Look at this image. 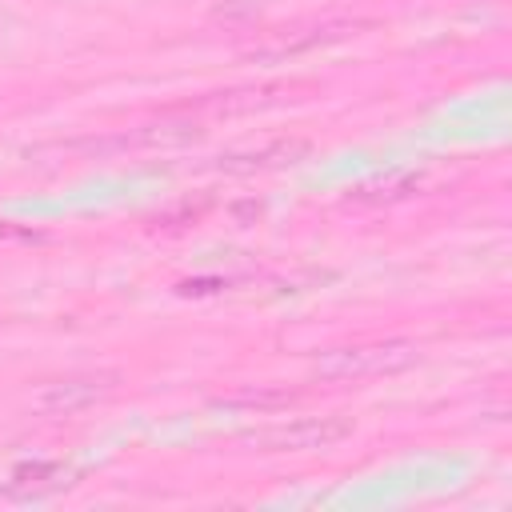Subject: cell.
I'll use <instances>...</instances> for the list:
<instances>
[{
	"label": "cell",
	"instance_id": "obj_6",
	"mask_svg": "<svg viewBox=\"0 0 512 512\" xmlns=\"http://www.w3.org/2000/svg\"><path fill=\"white\" fill-rule=\"evenodd\" d=\"M308 152V144L304 140H276V144H268V148H260V152H248V156H232V160H224V168H232V172H252V168H276V164H292L296 156H304Z\"/></svg>",
	"mask_w": 512,
	"mask_h": 512
},
{
	"label": "cell",
	"instance_id": "obj_8",
	"mask_svg": "<svg viewBox=\"0 0 512 512\" xmlns=\"http://www.w3.org/2000/svg\"><path fill=\"white\" fill-rule=\"evenodd\" d=\"M420 188V180L416 176H388V180H380V184H368V188H360L356 192V200H400V196H408V192H416Z\"/></svg>",
	"mask_w": 512,
	"mask_h": 512
},
{
	"label": "cell",
	"instance_id": "obj_5",
	"mask_svg": "<svg viewBox=\"0 0 512 512\" xmlns=\"http://www.w3.org/2000/svg\"><path fill=\"white\" fill-rule=\"evenodd\" d=\"M188 140H200V124L180 120V116H164L136 132V144H148V148H172V144H188Z\"/></svg>",
	"mask_w": 512,
	"mask_h": 512
},
{
	"label": "cell",
	"instance_id": "obj_4",
	"mask_svg": "<svg viewBox=\"0 0 512 512\" xmlns=\"http://www.w3.org/2000/svg\"><path fill=\"white\" fill-rule=\"evenodd\" d=\"M72 484V472L64 464H48V460H36V464H16L12 476L4 480V496L12 500H40L48 492H60Z\"/></svg>",
	"mask_w": 512,
	"mask_h": 512
},
{
	"label": "cell",
	"instance_id": "obj_3",
	"mask_svg": "<svg viewBox=\"0 0 512 512\" xmlns=\"http://www.w3.org/2000/svg\"><path fill=\"white\" fill-rule=\"evenodd\" d=\"M116 392V376L112 372H80V376H64V380H52L44 384L36 396H32V408L40 416H80L88 412L92 404L108 400Z\"/></svg>",
	"mask_w": 512,
	"mask_h": 512
},
{
	"label": "cell",
	"instance_id": "obj_2",
	"mask_svg": "<svg viewBox=\"0 0 512 512\" xmlns=\"http://www.w3.org/2000/svg\"><path fill=\"white\" fill-rule=\"evenodd\" d=\"M352 428L356 424L340 412H332V416H296L288 424L248 432L244 444H252L256 452H324V448H336L340 440H348Z\"/></svg>",
	"mask_w": 512,
	"mask_h": 512
},
{
	"label": "cell",
	"instance_id": "obj_7",
	"mask_svg": "<svg viewBox=\"0 0 512 512\" xmlns=\"http://www.w3.org/2000/svg\"><path fill=\"white\" fill-rule=\"evenodd\" d=\"M344 32V24H328V28H308L304 36H284V40H272V44H264V48H256V56L260 60H284V56H296V52H304V48H316V44H324V40H332V36H340Z\"/></svg>",
	"mask_w": 512,
	"mask_h": 512
},
{
	"label": "cell",
	"instance_id": "obj_1",
	"mask_svg": "<svg viewBox=\"0 0 512 512\" xmlns=\"http://www.w3.org/2000/svg\"><path fill=\"white\" fill-rule=\"evenodd\" d=\"M408 364H416L412 340H368V344H344L320 352L312 372L320 380H372V376L404 372Z\"/></svg>",
	"mask_w": 512,
	"mask_h": 512
}]
</instances>
